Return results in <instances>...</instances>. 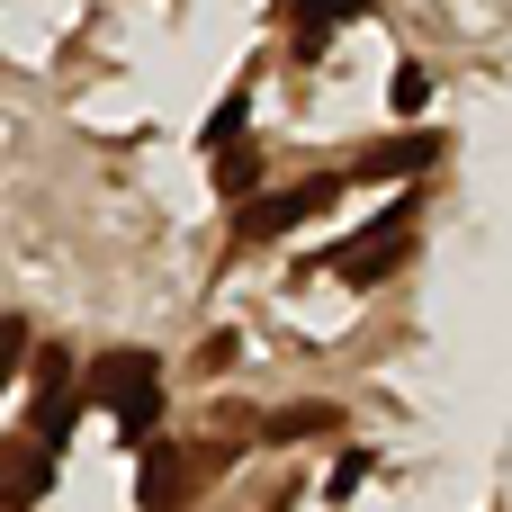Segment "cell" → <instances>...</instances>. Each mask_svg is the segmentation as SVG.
I'll list each match as a JSON object with an SVG mask.
<instances>
[{
	"instance_id": "277c9868",
	"label": "cell",
	"mask_w": 512,
	"mask_h": 512,
	"mask_svg": "<svg viewBox=\"0 0 512 512\" xmlns=\"http://www.w3.org/2000/svg\"><path fill=\"white\" fill-rule=\"evenodd\" d=\"M333 189L342 180H306V189H279V198H252L234 225H243V243H270V234H288V225H306L315 207H333Z\"/></svg>"
},
{
	"instance_id": "9c48e42d",
	"label": "cell",
	"mask_w": 512,
	"mask_h": 512,
	"mask_svg": "<svg viewBox=\"0 0 512 512\" xmlns=\"http://www.w3.org/2000/svg\"><path fill=\"white\" fill-rule=\"evenodd\" d=\"M243 117H252V99H243V90H234V99H216V117H207V153H216V144H234V135H243Z\"/></svg>"
},
{
	"instance_id": "52a82bcc",
	"label": "cell",
	"mask_w": 512,
	"mask_h": 512,
	"mask_svg": "<svg viewBox=\"0 0 512 512\" xmlns=\"http://www.w3.org/2000/svg\"><path fill=\"white\" fill-rule=\"evenodd\" d=\"M450 144L441 135H405V144H378V153H360V180H396V171H432Z\"/></svg>"
},
{
	"instance_id": "3957f363",
	"label": "cell",
	"mask_w": 512,
	"mask_h": 512,
	"mask_svg": "<svg viewBox=\"0 0 512 512\" xmlns=\"http://www.w3.org/2000/svg\"><path fill=\"white\" fill-rule=\"evenodd\" d=\"M81 405H90V396L72 387V351H45V360H36V396H27V432L63 450L72 423H81Z\"/></svg>"
},
{
	"instance_id": "7a4b0ae2",
	"label": "cell",
	"mask_w": 512,
	"mask_h": 512,
	"mask_svg": "<svg viewBox=\"0 0 512 512\" xmlns=\"http://www.w3.org/2000/svg\"><path fill=\"white\" fill-rule=\"evenodd\" d=\"M405 252H414V198H396V207H387V216H378L360 243H342V252H333V270H342L351 288H378V279H387Z\"/></svg>"
},
{
	"instance_id": "5b68a950",
	"label": "cell",
	"mask_w": 512,
	"mask_h": 512,
	"mask_svg": "<svg viewBox=\"0 0 512 512\" xmlns=\"http://www.w3.org/2000/svg\"><path fill=\"white\" fill-rule=\"evenodd\" d=\"M189 477H198V468H189L171 441H144V468H135V495H144V512H180Z\"/></svg>"
},
{
	"instance_id": "6da1fadb",
	"label": "cell",
	"mask_w": 512,
	"mask_h": 512,
	"mask_svg": "<svg viewBox=\"0 0 512 512\" xmlns=\"http://www.w3.org/2000/svg\"><path fill=\"white\" fill-rule=\"evenodd\" d=\"M90 396L117 414L126 450H144V432L162 423V369H153L144 351H99V369H90Z\"/></svg>"
},
{
	"instance_id": "8992f818",
	"label": "cell",
	"mask_w": 512,
	"mask_h": 512,
	"mask_svg": "<svg viewBox=\"0 0 512 512\" xmlns=\"http://www.w3.org/2000/svg\"><path fill=\"white\" fill-rule=\"evenodd\" d=\"M45 477H54V441L18 432V441H9V504H0V512H36V495H45Z\"/></svg>"
},
{
	"instance_id": "8fae6325",
	"label": "cell",
	"mask_w": 512,
	"mask_h": 512,
	"mask_svg": "<svg viewBox=\"0 0 512 512\" xmlns=\"http://www.w3.org/2000/svg\"><path fill=\"white\" fill-rule=\"evenodd\" d=\"M270 432H279V441H306V432H333V405H297V414H279Z\"/></svg>"
},
{
	"instance_id": "7c38bea8",
	"label": "cell",
	"mask_w": 512,
	"mask_h": 512,
	"mask_svg": "<svg viewBox=\"0 0 512 512\" xmlns=\"http://www.w3.org/2000/svg\"><path fill=\"white\" fill-rule=\"evenodd\" d=\"M360 477H369V450H342V468H333V504L360 495Z\"/></svg>"
},
{
	"instance_id": "30bf717a",
	"label": "cell",
	"mask_w": 512,
	"mask_h": 512,
	"mask_svg": "<svg viewBox=\"0 0 512 512\" xmlns=\"http://www.w3.org/2000/svg\"><path fill=\"white\" fill-rule=\"evenodd\" d=\"M423 99H432V72H423V63H396V108L423 117Z\"/></svg>"
},
{
	"instance_id": "ba28073f",
	"label": "cell",
	"mask_w": 512,
	"mask_h": 512,
	"mask_svg": "<svg viewBox=\"0 0 512 512\" xmlns=\"http://www.w3.org/2000/svg\"><path fill=\"white\" fill-rule=\"evenodd\" d=\"M207 171H216V189H225V198H252L261 153H252V144H216V162H207Z\"/></svg>"
}]
</instances>
